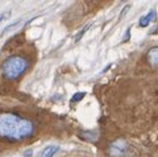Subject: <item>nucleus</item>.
<instances>
[{"label": "nucleus", "instance_id": "nucleus-1", "mask_svg": "<svg viewBox=\"0 0 158 157\" xmlns=\"http://www.w3.org/2000/svg\"><path fill=\"white\" fill-rule=\"evenodd\" d=\"M33 134V124L15 114H0V136L7 139H25Z\"/></svg>", "mask_w": 158, "mask_h": 157}, {"label": "nucleus", "instance_id": "nucleus-2", "mask_svg": "<svg viewBox=\"0 0 158 157\" xmlns=\"http://www.w3.org/2000/svg\"><path fill=\"white\" fill-rule=\"evenodd\" d=\"M28 67V62L25 58L20 56H12L7 58L3 63V74L6 75L8 79H16Z\"/></svg>", "mask_w": 158, "mask_h": 157}, {"label": "nucleus", "instance_id": "nucleus-3", "mask_svg": "<svg viewBox=\"0 0 158 157\" xmlns=\"http://www.w3.org/2000/svg\"><path fill=\"white\" fill-rule=\"evenodd\" d=\"M128 148V144L125 140L118 139L116 141H112L108 146V155L111 157H123Z\"/></svg>", "mask_w": 158, "mask_h": 157}, {"label": "nucleus", "instance_id": "nucleus-4", "mask_svg": "<svg viewBox=\"0 0 158 157\" xmlns=\"http://www.w3.org/2000/svg\"><path fill=\"white\" fill-rule=\"evenodd\" d=\"M156 17H157V13H156L154 9H152V11H149L146 15H144V16L140 19V21H138V25H140L141 28H146L152 21L156 20Z\"/></svg>", "mask_w": 158, "mask_h": 157}, {"label": "nucleus", "instance_id": "nucleus-5", "mask_svg": "<svg viewBox=\"0 0 158 157\" xmlns=\"http://www.w3.org/2000/svg\"><path fill=\"white\" fill-rule=\"evenodd\" d=\"M148 61H149L153 66L158 65V46L152 48L149 52H148Z\"/></svg>", "mask_w": 158, "mask_h": 157}, {"label": "nucleus", "instance_id": "nucleus-6", "mask_svg": "<svg viewBox=\"0 0 158 157\" xmlns=\"http://www.w3.org/2000/svg\"><path fill=\"white\" fill-rule=\"evenodd\" d=\"M58 149H59L58 145H48V146H45V148L42 149L41 157H53L58 152Z\"/></svg>", "mask_w": 158, "mask_h": 157}, {"label": "nucleus", "instance_id": "nucleus-7", "mask_svg": "<svg viewBox=\"0 0 158 157\" xmlns=\"http://www.w3.org/2000/svg\"><path fill=\"white\" fill-rule=\"evenodd\" d=\"M81 137L85 140H88V141H95L98 139V134L95 131H82Z\"/></svg>", "mask_w": 158, "mask_h": 157}, {"label": "nucleus", "instance_id": "nucleus-8", "mask_svg": "<svg viewBox=\"0 0 158 157\" xmlns=\"http://www.w3.org/2000/svg\"><path fill=\"white\" fill-rule=\"evenodd\" d=\"M90 28H91V24H87V25H85V27H83V28H82V31L79 32L78 34H77V36H75V38H74V40H75V42L81 41V38H82V37H83V36H85V34L87 33V31H88V29H90Z\"/></svg>", "mask_w": 158, "mask_h": 157}, {"label": "nucleus", "instance_id": "nucleus-9", "mask_svg": "<svg viewBox=\"0 0 158 157\" xmlns=\"http://www.w3.org/2000/svg\"><path fill=\"white\" fill-rule=\"evenodd\" d=\"M86 92H77V94H74L73 98H71V103H77V102H81L83 98H85Z\"/></svg>", "mask_w": 158, "mask_h": 157}, {"label": "nucleus", "instance_id": "nucleus-10", "mask_svg": "<svg viewBox=\"0 0 158 157\" xmlns=\"http://www.w3.org/2000/svg\"><path fill=\"white\" fill-rule=\"evenodd\" d=\"M9 16H11V11H7V12L2 13V15H0V23H3L4 20H7Z\"/></svg>", "mask_w": 158, "mask_h": 157}, {"label": "nucleus", "instance_id": "nucleus-11", "mask_svg": "<svg viewBox=\"0 0 158 157\" xmlns=\"http://www.w3.org/2000/svg\"><path fill=\"white\" fill-rule=\"evenodd\" d=\"M19 23H20V21H16V23H12L11 25H7L6 28H4V32H3V33H7V32H9V31H11V29H13L15 27H16Z\"/></svg>", "mask_w": 158, "mask_h": 157}, {"label": "nucleus", "instance_id": "nucleus-12", "mask_svg": "<svg viewBox=\"0 0 158 157\" xmlns=\"http://www.w3.org/2000/svg\"><path fill=\"white\" fill-rule=\"evenodd\" d=\"M129 8H131L129 6H127V7H124V9H123V12H121V15H120V19H121L123 16H124V15H125V13H127L128 11H129Z\"/></svg>", "mask_w": 158, "mask_h": 157}, {"label": "nucleus", "instance_id": "nucleus-13", "mask_svg": "<svg viewBox=\"0 0 158 157\" xmlns=\"http://www.w3.org/2000/svg\"><path fill=\"white\" fill-rule=\"evenodd\" d=\"M129 33H131V28H128V31H127L125 36H124V41H128V40H129Z\"/></svg>", "mask_w": 158, "mask_h": 157}, {"label": "nucleus", "instance_id": "nucleus-14", "mask_svg": "<svg viewBox=\"0 0 158 157\" xmlns=\"http://www.w3.org/2000/svg\"><path fill=\"white\" fill-rule=\"evenodd\" d=\"M31 155H33V151L32 149H28L25 152V157H31Z\"/></svg>", "mask_w": 158, "mask_h": 157}]
</instances>
